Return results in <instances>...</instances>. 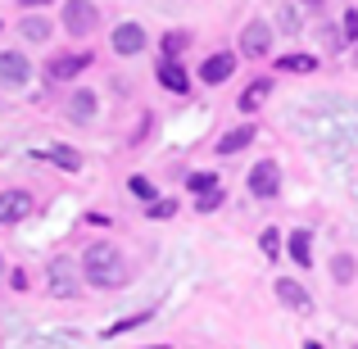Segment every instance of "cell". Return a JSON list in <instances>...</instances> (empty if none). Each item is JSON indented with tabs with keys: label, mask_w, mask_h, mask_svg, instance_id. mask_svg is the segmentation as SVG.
<instances>
[{
	"label": "cell",
	"mask_w": 358,
	"mask_h": 349,
	"mask_svg": "<svg viewBox=\"0 0 358 349\" xmlns=\"http://www.w3.org/2000/svg\"><path fill=\"white\" fill-rule=\"evenodd\" d=\"M18 27H23V36H27V41H45V36H50V23H45V18L36 14V9H27Z\"/></svg>",
	"instance_id": "cell-17"
},
{
	"label": "cell",
	"mask_w": 358,
	"mask_h": 349,
	"mask_svg": "<svg viewBox=\"0 0 358 349\" xmlns=\"http://www.w3.org/2000/svg\"><path fill=\"white\" fill-rule=\"evenodd\" d=\"M96 23H100V9L91 5V0H69V5H64V32L69 36L96 32Z\"/></svg>",
	"instance_id": "cell-2"
},
{
	"label": "cell",
	"mask_w": 358,
	"mask_h": 349,
	"mask_svg": "<svg viewBox=\"0 0 358 349\" xmlns=\"http://www.w3.org/2000/svg\"><path fill=\"white\" fill-rule=\"evenodd\" d=\"M87 64H91L87 55H55V59L45 64V73H50V82H69V78H78Z\"/></svg>",
	"instance_id": "cell-8"
},
{
	"label": "cell",
	"mask_w": 358,
	"mask_h": 349,
	"mask_svg": "<svg viewBox=\"0 0 358 349\" xmlns=\"http://www.w3.org/2000/svg\"><path fill=\"white\" fill-rule=\"evenodd\" d=\"M277 69H281V73H313L317 59H313V55H281Z\"/></svg>",
	"instance_id": "cell-18"
},
{
	"label": "cell",
	"mask_w": 358,
	"mask_h": 349,
	"mask_svg": "<svg viewBox=\"0 0 358 349\" xmlns=\"http://www.w3.org/2000/svg\"><path fill=\"white\" fill-rule=\"evenodd\" d=\"M231 69H236V55H227V50H218V55H209L204 59V69H200V78L209 82V87H218V82H227L231 78Z\"/></svg>",
	"instance_id": "cell-9"
},
{
	"label": "cell",
	"mask_w": 358,
	"mask_h": 349,
	"mask_svg": "<svg viewBox=\"0 0 358 349\" xmlns=\"http://www.w3.org/2000/svg\"><path fill=\"white\" fill-rule=\"evenodd\" d=\"M186 45H191V36H186V32H168L164 36V59H177Z\"/></svg>",
	"instance_id": "cell-20"
},
{
	"label": "cell",
	"mask_w": 358,
	"mask_h": 349,
	"mask_svg": "<svg viewBox=\"0 0 358 349\" xmlns=\"http://www.w3.org/2000/svg\"><path fill=\"white\" fill-rule=\"evenodd\" d=\"M254 136H259V131H254V122H245V127H231L227 136L218 141V155H241V150L254 145Z\"/></svg>",
	"instance_id": "cell-12"
},
{
	"label": "cell",
	"mask_w": 358,
	"mask_h": 349,
	"mask_svg": "<svg viewBox=\"0 0 358 349\" xmlns=\"http://www.w3.org/2000/svg\"><path fill=\"white\" fill-rule=\"evenodd\" d=\"M277 299H281V304H290V308H308V304H313V299H308V290L299 286V281H286V277L277 281Z\"/></svg>",
	"instance_id": "cell-16"
},
{
	"label": "cell",
	"mask_w": 358,
	"mask_h": 349,
	"mask_svg": "<svg viewBox=\"0 0 358 349\" xmlns=\"http://www.w3.org/2000/svg\"><path fill=\"white\" fill-rule=\"evenodd\" d=\"M277 191H281V168L272 164V159L254 164V168H250V195H259V200H272Z\"/></svg>",
	"instance_id": "cell-3"
},
{
	"label": "cell",
	"mask_w": 358,
	"mask_h": 349,
	"mask_svg": "<svg viewBox=\"0 0 358 349\" xmlns=\"http://www.w3.org/2000/svg\"><path fill=\"white\" fill-rule=\"evenodd\" d=\"M268 96H272V78H259V82H250V87L241 91V109H245V114H254V109H259Z\"/></svg>",
	"instance_id": "cell-14"
},
{
	"label": "cell",
	"mask_w": 358,
	"mask_h": 349,
	"mask_svg": "<svg viewBox=\"0 0 358 349\" xmlns=\"http://www.w3.org/2000/svg\"><path fill=\"white\" fill-rule=\"evenodd\" d=\"M45 159H50V164H59V168H69V173H78V168H82V159L73 155V150H64V145H55Z\"/></svg>",
	"instance_id": "cell-21"
},
{
	"label": "cell",
	"mask_w": 358,
	"mask_h": 349,
	"mask_svg": "<svg viewBox=\"0 0 358 349\" xmlns=\"http://www.w3.org/2000/svg\"><path fill=\"white\" fill-rule=\"evenodd\" d=\"M299 5H304V14H322V5H327V0H299Z\"/></svg>",
	"instance_id": "cell-29"
},
{
	"label": "cell",
	"mask_w": 358,
	"mask_h": 349,
	"mask_svg": "<svg viewBox=\"0 0 358 349\" xmlns=\"http://www.w3.org/2000/svg\"><path fill=\"white\" fill-rule=\"evenodd\" d=\"M213 186H218V177H209V173H195V177H191V191H195V195L213 191Z\"/></svg>",
	"instance_id": "cell-27"
},
{
	"label": "cell",
	"mask_w": 358,
	"mask_h": 349,
	"mask_svg": "<svg viewBox=\"0 0 358 349\" xmlns=\"http://www.w3.org/2000/svg\"><path fill=\"white\" fill-rule=\"evenodd\" d=\"M114 50L118 55H141L145 50V32H141V23H122L114 32Z\"/></svg>",
	"instance_id": "cell-11"
},
{
	"label": "cell",
	"mask_w": 358,
	"mask_h": 349,
	"mask_svg": "<svg viewBox=\"0 0 358 349\" xmlns=\"http://www.w3.org/2000/svg\"><path fill=\"white\" fill-rule=\"evenodd\" d=\"M0 272H5V259H0Z\"/></svg>",
	"instance_id": "cell-31"
},
{
	"label": "cell",
	"mask_w": 358,
	"mask_h": 349,
	"mask_svg": "<svg viewBox=\"0 0 358 349\" xmlns=\"http://www.w3.org/2000/svg\"><path fill=\"white\" fill-rule=\"evenodd\" d=\"M259 245H263V254H268V259H277V250H281V232H277V227H268Z\"/></svg>",
	"instance_id": "cell-23"
},
{
	"label": "cell",
	"mask_w": 358,
	"mask_h": 349,
	"mask_svg": "<svg viewBox=\"0 0 358 349\" xmlns=\"http://www.w3.org/2000/svg\"><path fill=\"white\" fill-rule=\"evenodd\" d=\"M27 78H32V64H27V55L0 50V82H5V87H23Z\"/></svg>",
	"instance_id": "cell-5"
},
{
	"label": "cell",
	"mask_w": 358,
	"mask_h": 349,
	"mask_svg": "<svg viewBox=\"0 0 358 349\" xmlns=\"http://www.w3.org/2000/svg\"><path fill=\"white\" fill-rule=\"evenodd\" d=\"M82 277L100 290H118V286H127L131 268H127L118 245H91V250L82 254Z\"/></svg>",
	"instance_id": "cell-1"
},
{
	"label": "cell",
	"mask_w": 358,
	"mask_h": 349,
	"mask_svg": "<svg viewBox=\"0 0 358 349\" xmlns=\"http://www.w3.org/2000/svg\"><path fill=\"white\" fill-rule=\"evenodd\" d=\"M23 9H41V5H50V0H18Z\"/></svg>",
	"instance_id": "cell-30"
},
{
	"label": "cell",
	"mask_w": 358,
	"mask_h": 349,
	"mask_svg": "<svg viewBox=\"0 0 358 349\" xmlns=\"http://www.w3.org/2000/svg\"><path fill=\"white\" fill-rule=\"evenodd\" d=\"M45 277H50V295H59V299H73V295H78V272H73L69 259H50Z\"/></svg>",
	"instance_id": "cell-4"
},
{
	"label": "cell",
	"mask_w": 358,
	"mask_h": 349,
	"mask_svg": "<svg viewBox=\"0 0 358 349\" xmlns=\"http://www.w3.org/2000/svg\"><path fill=\"white\" fill-rule=\"evenodd\" d=\"M32 213V191H0V222H18Z\"/></svg>",
	"instance_id": "cell-7"
},
{
	"label": "cell",
	"mask_w": 358,
	"mask_h": 349,
	"mask_svg": "<svg viewBox=\"0 0 358 349\" xmlns=\"http://www.w3.org/2000/svg\"><path fill=\"white\" fill-rule=\"evenodd\" d=\"M69 118L73 122H91L96 118V96H91V91H73L69 96Z\"/></svg>",
	"instance_id": "cell-15"
},
{
	"label": "cell",
	"mask_w": 358,
	"mask_h": 349,
	"mask_svg": "<svg viewBox=\"0 0 358 349\" xmlns=\"http://www.w3.org/2000/svg\"><path fill=\"white\" fill-rule=\"evenodd\" d=\"M331 277L341 281V286L354 281V259H350V254H336V259H331Z\"/></svg>",
	"instance_id": "cell-19"
},
{
	"label": "cell",
	"mask_w": 358,
	"mask_h": 349,
	"mask_svg": "<svg viewBox=\"0 0 358 349\" xmlns=\"http://www.w3.org/2000/svg\"><path fill=\"white\" fill-rule=\"evenodd\" d=\"M218 204H222V186H213V191H204V195H200V213H213Z\"/></svg>",
	"instance_id": "cell-26"
},
{
	"label": "cell",
	"mask_w": 358,
	"mask_h": 349,
	"mask_svg": "<svg viewBox=\"0 0 358 349\" xmlns=\"http://www.w3.org/2000/svg\"><path fill=\"white\" fill-rule=\"evenodd\" d=\"M159 87L186 96V91H191V78H186V69H182L177 59H164V64H159Z\"/></svg>",
	"instance_id": "cell-10"
},
{
	"label": "cell",
	"mask_w": 358,
	"mask_h": 349,
	"mask_svg": "<svg viewBox=\"0 0 358 349\" xmlns=\"http://www.w3.org/2000/svg\"><path fill=\"white\" fill-rule=\"evenodd\" d=\"M268 41H272L268 23H263V18H254V23H245V32H241V55L259 59V55H268Z\"/></svg>",
	"instance_id": "cell-6"
},
{
	"label": "cell",
	"mask_w": 358,
	"mask_h": 349,
	"mask_svg": "<svg viewBox=\"0 0 358 349\" xmlns=\"http://www.w3.org/2000/svg\"><path fill=\"white\" fill-rule=\"evenodd\" d=\"M345 45L350 41H358V9H350V14H345V36H341Z\"/></svg>",
	"instance_id": "cell-28"
},
{
	"label": "cell",
	"mask_w": 358,
	"mask_h": 349,
	"mask_svg": "<svg viewBox=\"0 0 358 349\" xmlns=\"http://www.w3.org/2000/svg\"><path fill=\"white\" fill-rule=\"evenodd\" d=\"M127 191L136 195V200H145V204L155 200V186H150V182H145V177H141V173H136V177H131V182H127Z\"/></svg>",
	"instance_id": "cell-22"
},
{
	"label": "cell",
	"mask_w": 358,
	"mask_h": 349,
	"mask_svg": "<svg viewBox=\"0 0 358 349\" xmlns=\"http://www.w3.org/2000/svg\"><path fill=\"white\" fill-rule=\"evenodd\" d=\"M145 318H150V313H131V318H122V322H114V327H109L105 336H122V332H131V327H141Z\"/></svg>",
	"instance_id": "cell-24"
},
{
	"label": "cell",
	"mask_w": 358,
	"mask_h": 349,
	"mask_svg": "<svg viewBox=\"0 0 358 349\" xmlns=\"http://www.w3.org/2000/svg\"><path fill=\"white\" fill-rule=\"evenodd\" d=\"M290 259H295L299 268H308V263H313V232H308V227L290 232Z\"/></svg>",
	"instance_id": "cell-13"
},
{
	"label": "cell",
	"mask_w": 358,
	"mask_h": 349,
	"mask_svg": "<svg viewBox=\"0 0 358 349\" xmlns=\"http://www.w3.org/2000/svg\"><path fill=\"white\" fill-rule=\"evenodd\" d=\"M177 200H150V218H173Z\"/></svg>",
	"instance_id": "cell-25"
}]
</instances>
